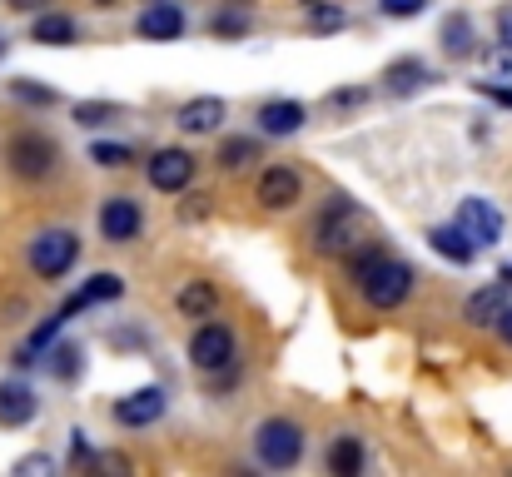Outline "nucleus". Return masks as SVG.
Returning <instances> with one entry per match:
<instances>
[{
  "mask_svg": "<svg viewBox=\"0 0 512 477\" xmlns=\"http://www.w3.org/2000/svg\"><path fill=\"white\" fill-rule=\"evenodd\" d=\"M423 80H428V65H423V60H393V65L383 70V90H388V95H413Z\"/></svg>",
  "mask_w": 512,
  "mask_h": 477,
  "instance_id": "nucleus-18",
  "label": "nucleus"
},
{
  "mask_svg": "<svg viewBox=\"0 0 512 477\" xmlns=\"http://www.w3.org/2000/svg\"><path fill=\"white\" fill-rule=\"evenodd\" d=\"M35 418V393L25 383H0V428H25Z\"/></svg>",
  "mask_w": 512,
  "mask_h": 477,
  "instance_id": "nucleus-16",
  "label": "nucleus"
},
{
  "mask_svg": "<svg viewBox=\"0 0 512 477\" xmlns=\"http://www.w3.org/2000/svg\"><path fill=\"white\" fill-rule=\"evenodd\" d=\"M314 10H309V30H343V5H324V0H309Z\"/></svg>",
  "mask_w": 512,
  "mask_h": 477,
  "instance_id": "nucleus-26",
  "label": "nucleus"
},
{
  "mask_svg": "<svg viewBox=\"0 0 512 477\" xmlns=\"http://www.w3.org/2000/svg\"><path fill=\"white\" fill-rule=\"evenodd\" d=\"M304 5H309V0H304Z\"/></svg>",
  "mask_w": 512,
  "mask_h": 477,
  "instance_id": "nucleus-40",
  "label": "nucleus"
},
{
  "mask_svg": "<svg viewBox=\"0 0 512 477\" xmlns=\"http://www.w3.org/2000/svg\"><path fill=\"white\" fill-rule=\"evenodd\" d=\"M125 294V284L115 279V274H95L85 289H75L70 299H65V309H60V318H75V314H85L90 304H110V299H120Z\"/></svg>",
  "mask_w": 512,
  "mask_h": 477,
  "instance_id": "nucleus-14",
  "label": "nucleus"
},
{
  "mask_svg": "<svg viewBox=\"0 0 512 477\" xmlns=\"http://www.w3.org/2000/svg\"><path fill=\"white\" fill-rule=\"evenodd\" d=\"M160 413H165V393L160 388H140V393H130V398L115 403V423L120 428H150Z\"/></svg>",
  "mask_w": 512,
  "mask_h": 477,
  "instance_id": "nucleus-11",
  "label": "nucleus"
},
{
  "mask_svg": "<svg viewBox=\"0 0 512 477\" xmlns=\"http://www.w3.org/2000/svg\"><path fill=\"white\" fill-rule=\"evenodd\" d=\"M304 105L299 100H269L264 110H259V130L264 135H294V130H304Z\"/></svg>",
  "mask_w": 512,
  "mask_h": 477,
  "instance_id": "nucleus-15",
  "label": "nucleus"
},
{
  "mask_svg": "<svg viewBox=\"0 0 512 477\" xmlns=\"http://www.w3.org/2000/svg\"><path fill=\"white\" fill-rule=\"evenodd\" d=\"M234 5H249V0H234Z\"/></svg>",
  "mask_w": 512,
  "mask_h": 477,
  "instance_id": "nucleus-38",
  "label": "nucleus"
},
{
  "mask_svg": "<svg viewBox=\"0 0 512 477\" xmlns=\"http://www.w3.org/2000/svg\"><path fill=\"white\" fill-rule=\"evenodd\" d=\"M30 40H40V45H70L75 40V20L70 15H40L30 25Z\"/></svg>",
  "mask_w": 512,
  "mask_h": 477,
  "instance_id": "nucleus-20",
  "label": "nucleus"
},
{
  "mask_svg": "<svg viewBox=\"0 0 512 477\" xmlns=\"http://www.w3.org/2000/svg\"><path fill=\"white\" fill-rule=\"evenodd\" d=\"M214 304H219V299H214V289H209V284H199V279L179 289V314L184 318H209L214 314Z\"/></svg>",
  "mask_w": 512,
  "mask_h": 477,
  "instance_id": "nucleus-21",
  "label": "nucleus"
},
{
  "mask_svg": "<svg viewBox=\"0 0 512 477\" xmlns=\"http://www.w3.org/2000/svg\"><path fill=\"white\" fill-rule=\"evenodd\" d=\"M135 30L145 40H179L184 35V10L174 0H155V5H145V15L135 20Z\"/></svg>",
  "mask_w": 512,
  "mask_h": 477,
  "instance_id": "nucleus-13",
  "label": "nucleus"
},
{
  "mask_svg": "<svg viewBox=\"0 0 512 477\" xmlns=\"http://www.w3.org/2000/svg\"><path fill=\"white\" fill-rule=\"evenodd\" d=\"M498 40H503V50L512 55V10H503V15H498Z\"/></svg>",
  "mask_w": 512,
  "mask_h": 477,
  "instance_id": "nucleus-32",
  "label": "nucleus"
},
{
  "mask_svg": "<svg viewBox=\"0 0 512 477\" xmlns=\"http://www.w3.org/2000/svg\"><path fill=\"white\" fill-rule=\"evenodd\" d=\"M140 224H145V214H140V204H135V199L115 194V199H105V204H100V234H105L110 244H130V239L140 234Z\"/></svg>",
  "mask_w": 512,
  "mask_h": 477,
  "instance_id": "nucleus-7",
  "label": "nucleus"
},
{
  "mask_svg": "<svg viewBox=\"0 0 512 477\" xmlns=\"http://www.w3.org/2000/svg\"><path fill=\"white\" fill-rule=\"evenodd\" d=\"M498 328H503V338L512 343V309H503V314H498Z\"/></svg>",
  "mask_w": 512,
  "mask_h": 477,
  "instance_id": "nucleus-35",
  "label": "nucleus"
},
{
  "mask_svg": "<svg viewBox=\"0 0 512 477\" xmlns=\"http://www.w3.org/2000/svg\"><path fill=\"white\" fill-rule=\"evenodd\" d=\"M503 279H508V284H512V264H508V269H503Z\"/></svg>",
  "mask_w": 512,
  "mask_h": 477,
  "instance_id": "nucleus-36",
  "label": "nucleus"
},
{
  "mask_svg": "<svg viewBox=\"0 0 512 477\" xmlns=\"http://www.w3.org/2000/svg\"><path fill=\"white\" fill-rule=\"evenodd\" d=\"M254 453L264 468H294L304 458V428L294 418H269L254 433Z\"/></svg>",
  "mask_w": 512,
  "mask_h": 477,
  "instance_id": "nucleus-3",
  "label": "nucleus"
},
{
  "mask_svg": "<svg viewBox=\"0 0 512 477\" xmlns=\"http://www.w3.org/2000/svg\"><path fill=\"white\" fill-rule=\"evenodd\" d=\"M458 229L483 249V244H498L503 239V209L488 204V199H463L458 204Z\"/></svg>",
  "mask_w": 512,
  "mask_h": 477,
  "instance_id": "nucleus-5",
  "label": "nucleus"
},
{
  "mask_svg": "<svg viewBox=\"0 0 512 477\" xmlns=\"http://www.w3.org/2000/svg\"><path fill=\"white\" fill-rule=\"evenodd\" d=\"M25 259H30V269L40 279H65L75 269V259H80V239L70 229H40L30 239V254Z\"/></svg>",
  "mask_w": 512,
  "mask_h": 477,
  "instance_id": "nucleus-2",
  "label": "nucleus"
},
{
  "mask_svg": "<svg viewBox=\"0 0 512 477\" xmlns=\"http://www.w3.org/2000/svg\"><path fill=\"white\" fill-rule=\"evenodd\" d=\"M184 135H214L224 125V100L219 95H199V100H184L179 105V120H174Z\"/></svg>",
  "mask_w": 512,
  "mask_h": 477,
  "instance_id": "nucleus-10",
  "label": "nucleus"
},
{
  "mask_svg": "<svg viewBox=\"0 0 512 477\" xmlns=\"http://www.w3.org/2000/svg\"><path fill=\"white\" fill-rule=\"evenodd\" d=\"M254 155H259V145H254V140H224V150H219V169H244Z\"/></svg>",
  "mask_w": 512,
  "mask_h": 477,
  "instance_id": "nucleus-25",
  "label": "nucleus"
},
{
  "mask_svg": "<svg viewBox=\"0 0 512 477\" xmlns=\"http://www.w3.org/2000/svg\"><path fill=\"white\" fill-rule=\"evenodd\" d=\"M50 358H55V363H50L55 378H80V348H75V343H60Z\"/></svg>",
  "mask_w": 512,
  "mask_h": 477,
  "instance_id": "nucleus-27",
  "label": "nucleus"
},
{
  "mask_svg": "<svg viewBox=\"0 0 512 477\" xmlns=\"http://www.w3.org/2000/svg\"><path fill=\"white\" fill-rule=\"evenodd\" d=\"M508 309V299H503V284H493V289H478L473 299H468V318L478 323V328H488V323H498V314Z\"/></svg>",
  "mask_w": 512,
  "mask_h": 477,
  "instance_id": "nucleus-19",
  "label": "nucleus"
},
{
  "mask_svg": "<svg viewBox=\"0 0 512 477\" xmlns=\"http://www.w3.org/2000/svg\"><path fill=\"white\" fill-rule=\"evenodd\" d=\"M189 358H194V368H204V373L224 368V363L234 358V333H229L224 323H204V328L189 338Z\"/></svg>",
  "mask_w": 512,
  "mask_h": 477,
  "instance_id": "nucleus-6",
  "label": "nucleus"
},
{
  "mask_svg": "<svg viewBox=\"0 0 512 477\" xmlns=\"http://www.w3.org/2000/svg\"><path fill=\"white\" fill-rule=\"evenodd\" d=\"M0 55H5V40H0Z\"/></svg>",
  "mask_w": 512,
  "mask_h": 477,
  "instance_id": "nucleus-37",
  "label": "nucleus"
},
{
  "mask_svg": "<svg viewBox=\"0 0 512 477\" xmlns=\"http://www.w3.org/2000/svg\"><path fill=\"white\" fill-rule=\"evenodd\" d=\"M100 5H115V0H100Z\"/></svg>",
  "mask_w": 512,
  "mask_h": 477,
  "instance_id": "nucleus-39",
  "label": "nucleus"
},
{
  "mask_svg": "<svg viewBox=\"0 0 512 477\" xmlns=\"http://www.w3.org/2000/svg\"><path fill=\"white\" fill-rule=\"evenodd\" d=\"M383 5V15H398V20H408V15H423L428 10V0H378Z\"/></svg>",
  "mask_w": 512,
  "mask_h": 477,
  "instance_id": "nucleus-30",
  "label": "nucleus"
},
{
  "mask_svg": "<svg viewBox=\"0 0 512 477\" xmlns=\"http://www.w3.org/2000/svg\"><path fill=\"white\" fill-rule=\"evenodd\" d=\"M10 5H15V10H20V15H25V10H45V5H50V0H10Z\"/></svg>",
  "mask_w": 512,
  "mask_h": 477,
  "instance_id": "nucleus-34",
  "label": "nucleus"
},
{
  "mask_svg": "<svg viewBox=\"0 0 512 477\" xmlns=\"http://www.w3.org/2000/svg\"><path fill=\"white\" fill-rule=\"evenodd\" d=\"M353 284L368 299V309H398L413 294V269L388 259L383 249H368V254L353 259Z\"/></svg>",
  "mask_w": 512,
  "mask_h": 477,
  "instance_id": "nucleus-1",
  "label": "nucleus"
},
{
  "mask_svg": "<svg viewBox=\"0 0 512 477\" xmlns=\"http://www.w3.org/2000/svg\"><path fill=\"white\" fill-rule=\"evenodd\" d=\"M55 159H60V150H55V140L50 135H15L10 140V169L20 174V179H45L50 169H55Z\"/></svg>",
  "mask_w": 512,
  "mask_h": 477,
  "instance_id": "nucleus-4",
  "label": "nucleus"
},
{
  "mask_svg": "<svg viewBox=\"0 0 512 477\" xmlns=\"http://www.w3.org/2000/svg\"><path fill=\"white\" fill-rule=\"evenodd\" d=\"M358 468H363V448H358V438H339V443L329 448V473L353 477Z\"/></svg>",
  "mask_w": 512,
  "mask_h": 477,
  "instance_id": "nucleus-22",
  "label": "nucleus"
},
{
  "mask_svg": "<svg viewBox=\"0 0 512 477\" xmlns=\"http://www.w3.org/2000/svg\"><path fill=\"white\" fill-rule=\"evenodd\" d=\"M443 50H448V55H468V50H473V25H468L463 15H453V20L443 25Z\"/></svg>",
  "mask_w": 512,
  "mask_h": 477,
  "instance_id": "nucleus-23",
  "label": "nucleus"
},
{
  "mask_svg": "<svg viewBox=\"0 0 512 477\" xmlns=\"http://www.w3.org/2000/svg\"><path fill=\"white\" fill-rule=\"evenodd\" d=\"M299 194H304V179L289 164H274V169L259 174V204L264 209H289V204H299Z\"/></svg>",
  "mask_w": 512,
  "mask_h": 477,
  "instance_id": "nucleus-8",
  "label": "nucleus"
},
{
  "mask_svg": "<svg viewBox=\"0 0 512 477\" xmlns=\"http://www.w3.org/2000/svg\"><path fill=\"white\" fill-rule=\"evenodd\" d=\"M358 209L348 204V199H334L329 204V214L314 224V244H319V254H343L348 249V219H353Z\"/></svg>",
  "mask_w": 512,
  "mask_h": 477,
  "instance_id": "nucleus-12",
  "label": "nucleus"
},
{
  "mask_svg": "<svg viewBox=\"0 0 512 477\" xmlns=\"http://www.w3.org/2000/svg\"><path fill=\"white\" fill-rule=\"evenodd\" d=\"M115 115H120V105H100V100H80V105H75V125H85V130L110 125Z\"/></svg>",
  "mask_w": 512,
  "mask_h": 477,
  "instance_id": "nucleus-24",
  "label": "nucleus"
},
{
  "mask_svg": "<svg viewBox=\"0 0 512 477\" xmlns=\"http://www.w3.org/2000/svg\"><path fill=\"white\" fill-rule=\"evenodd\" d=\"M90 159H95V164H105V169H120V164H130V150H125V145H95Z\"/></svg>",
  "mask_w": 512,
  "mask_h": 477,
  "instance_id": "nucleus-29",
  "label": "nucleus"
},
{
  "mask_svg": "<svg viewBox=\"0 0 512 477\" xmlns=\"http://www.w3.org/2000/svg\"><path fill=\"white\" fill-rule=\"evenodd\" d=\"M10 95H15V100H30V105H55V90L30 85V80H15V85H10Z\"/></svg>",
  "mask_w": 512,
  "mask_h": 477,
  "instance_id": "nucleus-28",
  "label": "nucleus"
},
{
  "mask_svg": "<svg viewBox=\"0 0 512 477\" xmlns=\"http://www.w3.org/2000/svg\"><path fill=\"white\" fill-rule=\"evenodd\" d=\"M50 468H55L50 458H25V463H20L15 473H50Z\"/></svg>",
  "mask_w": 512,
  "mask_h": 477,
  "instance_id": "nucleus-33",
  "label": "nucleus"
},
{
  "mask_svg": "<svg viewBox=\"0 0 512 477\" xmlns=\"http://www.w3.org/2000/svg\"><path fill=\"white\" fill-rule=\"evenodd\" d=\"M189 179H194V155L189 150H160L150 159V184L155 189L179 194V189H189Z\"/></svg>",
  "mask_w": 512,
  "mask_h": 477,
  "instance_id": "nucleus-9",
  "label": "nucleus"
},
{
  "mask_svg": "<svg viewBox=\"0 0 512 477\" xmlns=\"http://www.w3.org/2000/svg\"><path fill=\"white\" fill-rule=\"evenodd\" d=\"M214 35H244V15H214Z\"/></svg>",
  "mask_w": 512,
  "mask_h": 477,
  "instance_id": "nucleus-31",
  "label": "nucleus"
},
{
  "mask_svg": "<svg viewBox=\"0 0 512 477\" xmlns=\"http://www.w3.org/2000/svg\"><path fill=\"white\" fill-rule=\"evenodd\" d=\"M428 244H433V249H438L448 264H473V254H478V244H473V239H468L458 224H448V229H433V234H428Z\"/></svg>",
  "mask_w": 512,
  "mask_h": 477,
  "instance_id": "nucleus-17",
  "label": "nucleus"
}]
</instances>
